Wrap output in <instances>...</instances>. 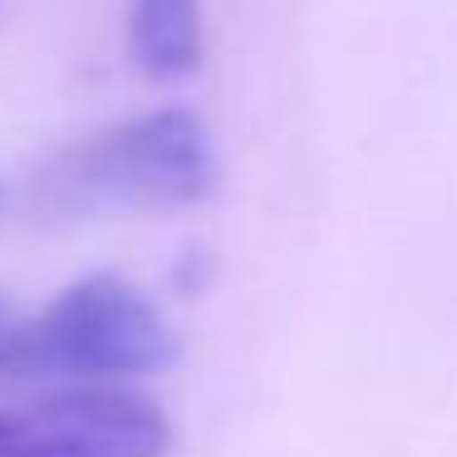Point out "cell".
<instances>
[{"label":"cell","instance_id":"1","mask_svg":"<svg viewBox=\"0 0 457 457\" xmlns=\"http://www.w3.org/2000/svg\"><path fill=\"white\" fill-rule=\"evenodd\" d=\"M217 187V148L192 109H158L60 148L30 178V217L99 221L133 212H178Z\"/></svg>","mask_w":457,"mask_h":457},{"label":"cell","instance_id":"2","mask_svg":"<svg viewBox=\"0 0 457 457\" xmlns=\"http://www.w3.org/2000/svg\"><path fill=\"white\" fill-rule=\"evenodd\" d=\"M178 335L162 310L123 276H84L40 315H21L0 295V384L119 388L123 378L162 374L178 359Z\"/></svg>","mask_w":457,"mask_h":457},{"label":"cell","instance_id":"3","mask_svg":"<svg viewBox=\"0 0 457 457\" xmlns=\"http://www.w3.org/2000/svg\"><path fill=\"white\" fill-rule=\"evenodd\" d=\"M172 423L129 388H64L0 408V457H168Z\"/></svg>","mask_w":457,"mask_h":457},{"label":"cell","instance_id":"4","mask_svg":"<svg viewBox=\"0 0 457 457\" xmlns=\"http://www.w3.org/2000/svg\"><path fill=\"white\" fill-rule=\"evenodd\" d=\"M129 50L148 79H182L202 70V5L197 0H133Z\"/></svg>","mask_w":457,"mask_h":457}]
</instances>
